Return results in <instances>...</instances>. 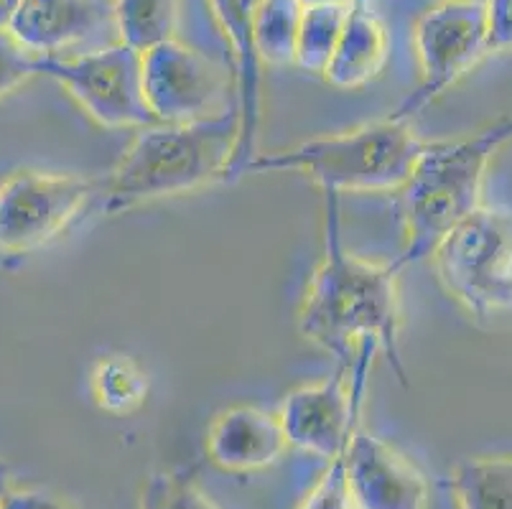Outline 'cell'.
Returning <instances> with one entry per match:
<instances>
[{"mask_svg": "<svg viewBox=\"0 0 512 509\" xmlns=\"http://www.w3.org/2000/svg\"><path fill=\"white\" fill-rule=\"evenodd\" d=\"M400 268L352 255L342 240L339 194H324V255L316 265L299 311L301 334L339 364H355L362 342H375L408 385L400 357Z\"/></svg>", "mask_w": 512, "mask_h": 509, "instance_id": "1", "label": "cell"}, {"mask_svg": "<svg viewBox=\"0 0 512 509\" xmlns=\"http://www.w3.org/2000/svg\"><path fill=\"white\" fill-rule=\"evenodd\" d=\"M237 112L230 107L194 123H156L141 128L113 174L105 176L100 209L123 214L141 204L225 181L237 146Z\"/></svg>", "mask_w": 512, "mask_h": 509, "instance_id": "2", "label": "cell"}, {"mask_svg": "<svg viewBox=\"0 0 512 509\" xmlns=\"http://www.w3.org/2000/svg\"><path fill=\"white\" fill-rule=\"evenodd\" d=\"M507 143H512V115L464 138L426 140L411 179L400 189L406 247L393 258L400 270L431 258L439 242L482 207L487 166Z\"/></svg>", "mask_w": 512, "mask_h": 509, "instance_id": "3", "label": "cell"}, {"mask_svg": "<svg viewBox=\"0 0 512 509\" xmlns=\"http://www.w3.org/2000/svg\"><path fill=\"white\" fill-rule=\"evenodd\" d=\"M423 146L426 140L418 138L411 120L393 112L344 133L258 153L245 174H301L324 194L339 196L349 191H400L411 179Z\"/></svg>", "mask_w": 512, "mask_h": 509, "instance_id": "4", "label": "cell"}, {"mask_svg": "<svg viewBox=\"0 0 512 509\" xmlns=\"http://www.w3.org/2000/svg\"><path fill=\"white\" fill-rule=\"evenodd\" d=\"M444 291L484 329H512V209L479 207L431 255Z\"/></svg>", "mask_w": 512, "mask_h": 509, "instance_id": "5", "label": "cell"}, {"mask_svg": "<svg viewBox=\"0 0 512 509\" xmlns=\"http://www.w3.org/2000/svg\"><path fill=\"white\" fill-rule=\"evenodd\" d=\"M39 74L62 84L105 128H148L158 123L143 87V54L123 41L77 56H41Z\"/></svg>", "mask_w": 512, "mask_h": 509, "instance_id": "6", "label": "cell"}, {"mask_svg": "<svg viewBox=\"0 0 512 509\" xmlns=\"http://www.w3.org/2000/svg\"><path fill=\"white\" fill-rule=\"evenodd\" d=\"M105 179L16 171L0 181V250L29 252L57 240L87 209L100 207Z\"/></svg>", "mask_w": 512, "mask_h": 509, "instance_id": "7", "label": "cell"}, {"mask_svg": "<svg viewBox=\"0 0 512 509\" xmlns=\"http://www.w3.org/2000/svg\"><path fill=\"white\" fill-rule=\"evenodd\" d=\"M377 352L380 347L375 342H362L355 364H339L332 377L299 387L283 400L278 418L291 448L324 461L347 451L352 433L360 426L367 380Z\"/></svg>", "mask_w": 512, "mask_h": 509, "instance_id": "8", "label": "cell"}, {"mask_svg": "<svg viewBox=\"0 0 512 509\" xmlns=\"http://www.w3.org/2000/svg\"><path fill=\"white\" fill-rule=\"evenodd\" d=\"M413 41L421 64V84L395 110V115L406 120L444 95L490 54L487 0H441L418 18Z\"/></svg>", "mask_w": 512, "mask_h": 509, "instance_id": "9", "label": "cell"}, {"mask_svg": "<svg viewBox=\"0 0 512 509\" xmlns=\"http://www.w3.org/2000/svg\"><path fill=\"white\" fill-rule=\"evenodd\" d=\"M143 87L158 123H194L227 112V69L176 39L143 51Z\"/></svg>", "mask_w": 512, "mask_h": 509, "instance_id": "10", "label": "cell"}, {"mask_svg": "<svg viewBox=\"0 0 512 509\" xmlns=\"http://www.w3.org/2000/svg\"><path fill=\"white\" fill-rule=\"evenodd\" d=\"M349 494L357 509H426L428 484L426 476L413 461L400 454L398 448L385 443L372 433H352L347 451Z\"/></svg>", "mask_w": 512, "mask_h": 509, "instance_id": "11", "label": "cell"}, {"mask_svg": "<svg viewBox=\"0 0 512 509\" xmlns=\"http://www.w3.org/2000/svg\"><path fill=\"white\" fill-rule=\"evenodd\" d=\"M212 13L220 23L222 34L232 49V77H235V112H237V146L225 181L245 176L250 161L258 156L260 130V62L255 49V8L258 0H209Z\"/></svg>", "mask_w": 512, "mask_h": 509, "instance_id": "12", "label": "cell"}, {"mask_svg": "<svg viewBox=\"0 0 512 509\" xmlns=\"http://www.w3.org/2000/svg\"><path fill=\"white\" fill-rule=\"evenodd\" d=\"M207 456L227 474H255L276 466L291 448L278 413L232 405L212 418L204 438Z\"/></svg>", "mask_w": 512, "mask_h": 509, "instance_id": "13", "label": "cell"}, {"mask_svg": "<svg viewBox=\"0 0 512 509\" xmlns=\"http://www.w3.org/2000/svg\"><path fill=\"white\" fill-rule=\"evenodd\" d=\"M11 31L34 54L62 56L105 31L118 36L115 0H23Z\"/></svg>", "mask_w": 512, "mask_h": 509, "instance_id": "14", "label": "cell"}, {"mask_svg": "<svg viewBox=\"0 0 512 509\" xmlns=\"http://www.w3.org/2000/svg\"><path fill=\"white\" fill-rule=\"evenodd\" d=\"M388 51V34L383 21L372 11L370 0H352L337 51L324 72V79L339 90L365 87L380 77L388 64Z\"/></svg>", "mask_w": 512, "mask_h": 509, "instance_id": "15", "label": "cell"}, {"mask_svg": "<svg viewBox=\"0 0 512 509\" xmlns=\"http://www.w3.org/2000/svg\"><path fill=\"white\" fill-rule=\"evenodd\" d=\"M459 509H512V456H472L451 474Z\"/></svg>", "mask_w": 512, "mask_h": 509, "instance_id": "16", "label": "cell"}, {"mask_svg": "<svg viewBox=\"0 0 512 509\" xmlns=\"http://www.w3.org/2000/svg\"><path fill=\"white\" fill-rule=\"evenodd\" d=\"M90 392L102 413L123 418L146 405L151 380L141 364L128 354H107L92 367Z\"/></svg>", "mask_w": 512, "mask_h": 509, "instance_id": "17", "label": "cell"}, {"mask_svg": "<svg viewBox=\"0 0 512 509\" xmlns=\"http://www.w3.org/2000/svg\"><path fill=\"white\" fill-rule=\"evenodd\" d=\"M301 0H258L255 8V49L263 67L296 64L301 18Z\"/></svg>", "mask_w": 512, "mask_h": 509, "instance_id": "18", "label": "cell"}, {"mask_svg": "<svg viewBox=\"0 0 512 509\" xmlns=\"http://www.w3.org/2000/svg\"><path fill=\"white\" fill-rule=\"evenodd\" d=\"M176 0H115V21L123 44L148 51L176 39Z\"/></svg>", "mask_w": 512, "mask_h": 509, "instance_id": "19", "label": "cell"}, {"mask_svg": "<svg viewBox=\"0 0 512 509\" xmlns=\"http://www.w3.org/2000/svg\"><path fill=\"white\" fill-rule=\"evenodd\" d=\"M347 11L349 3H321V6L304 8L299 46H296V67L314 74L327 72L337 51L344 21H347Z\"/></svg>", "mask_w": 512, "mask_h": 509, "instance_id": "20", "label": "cell"}, {"mask_svg": "<svg viewBox=\"0 0 512 509\" xmlns=\"http://www.w3.org/2000/svg\"><path fill=\"white\" fill-rule=\"evenodd\" d=\"M138 509H217V504L184 471H158L143 484Z\"/></svg>", "mask_w": 512, "mask_h": 509, "instance_id": "21", "label": "cell"}, {"mask_svg": "<svg viewBox=\"0 0 512 509\" xmlns=\"http://www.w3.org/2000/svg\"><path fill=\"white\" fill-rule=\"evenodd\" d=\"M39 59V54L26 49L13 36L11 28H0V97L39 74Z\"/></svg>", "mask_w": 512, "mask_h": 509, "instance_id": "22", "label": "cell"}, {"mask_svg": "<svg viewBox=\"0 0 512 509\" xmlns=\"http://www.w3.org/2000/svg\"><path fill=\"white\" fill-rule=\"evenodd\" d=\"M299 509H357L355 499L349 494L344 454L329 461L327 471L321 474Z\"/></svg>", "mask_w": 512, "mask_h": 509, "instance_id": "23", "label": "cell"}, {"mask_svg": "<svg viewBox=\"0 0 512 509\" xmlns=\"http://www.w3.org/2000/svg\"><path fill=\"white\" fill-rule=\"evenodd\" d=\"M487 41L490 54L512 51V0H487Z\"/></svg>", "mask_w": 512, "mask_h": 509, "instance_id": "24", "label": "cell"}, {"mask_svg": "<svg viewBox=\"0 0 512 509\" xmlns=\"http://www.w3.org/2000/svg\"><path fill=\"white\" fill-rule=\"evenodd\" d=\"M0 509H72L64 499L41 489H11Z\"/></svg>", "mask_w": 512, "mask_h": 509, "instance_id": "25", "label": "cell"}, {"mask_svg": "<svg viewBox=\"0 0 512 509\" xmlns=\"http://www.w3.org/2000/svg\"><path fill=\"white\" fill-rule=\"evenodd\" d=\"M23 0H0V28H11L21 11Z\"/></svg>", "mask_w": 512, "mask_h": 509, "instance_id": "26", "label": "cell"}, {"mask_svg": "<svg viewBox=\"0 0 512 509\" xmlns=\"http://www.w3.org/2000/svg\"><path fill=\"white\" fill-rule=\"evenodd\" d=\"M13 489L11 484V471H8V466L0 461V504H3V499L8 497V492Z\"/></svg>", "mask_w": 512, "mask_h": 509, "instance_id": "27", "label": "cell"}, {"mask_svg": "<svg viewBox=\"0 0 512 509\" xmlns=\"http://www.w3.org/2000/svg\"><path fill=\"white\" fill-rule=\"evenodd\" d=\"M304 6H321V3H352V0H301Z\"/></svg>", "mask_w": 512, "mask_h": 509, "instance_id": "28", "label": "cell"}]
</instances>
